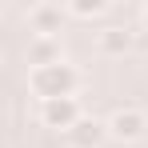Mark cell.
<instances>
[{
	"label": "cell",
	"instance_id": "1",
	"mask_svg": "<svg viewBox=\"0 0 148 148\" xmlns=\"http://www.w3.org/2000/svg\"><path fill=\"white\" fill-rule=\"evenodd\" d=\"M84 84V76L72 60H56V64H44V68H28V92L40 100H64V96H76Z\"/></svg>",
	"mask_w": 148,
	"mask_h": 148
},
{
	"label": "cell",
	"instance_id": "2",
	"mask_svg": "<svg viewBox=\"0 0 148 148\" xmlns=\"http://www.w3.org/2000/svg\"><path fill=\"white\" fill-rule=\"evenodd\" d=\"M104 128H108V140L136 144V140H144V132H148V112L136 108V104H124V108H116V112L104 120Z\"/></svg>",
	"mask_w": 148,
	"mask_h": 148
},
{
	"label": "cell",
	"instance_id": "3",
	"mask_svg": "<svg viewBox=\"0 0 148 148\" xmlns=\"http://www.w3.org/2000/svg\"><path fill=\"white\" fill-rule=\"evenodd\" d=\"M80 116H84V108H80V100H76V96L44 100V104H40V124H44V128H56V132H68Z\"/></svg>",
	"mask_w": 148,
	"mask_h": 148
},
{
	"label": "cell",
	"instance_id": "4",
	"mask_svg": "<svg viewBox=\"0 0 148 148\" xmlns=\"http://www.w3.org/2000/svg\"><path fill=\"white\" fill-rule=\"evenodd\" d=\"M64 8L60 4H32L28 8V28L36 32V36H60V28H64Z\"/></svg>",
	"mask_w": 148,
	"mask_h": 148
},
{
	"label": "cell",
	"instance_id": "5",
	"mask_svg": "<svg viewBox=\"0 0 148 148\" xmlns=\"http://www.w3.org/2000/svg\"><path fill=\"white\" fill-rule=\"evenodd\" d=\"M64 136H68L72 148H100L108 140V128H104V120H96V116H80Z\"/></svg>",
	"mask_w": 148,
	"mask_h": 148
},
{
	"label": "cell",
	"instance_id": "6",
	"mask_svg": "<svg viewBox=\"0 0 148 148\" xmlns=\"http://www.w3.org/2000/svg\"><path fill=\"white\" fill-rule=\"evenodd\" d=\"M96 48H100V56H124L132 48V32L120 28V24H108V28L96 32Z\"/></svg>",
	"mask_w": 148,
	"mask_h": 148
},
{
	"label": "cell",
	"instance_id": "7",
	"mask_svg": "<svg viewBox=\"0 0 148 148\" xmlns=\"http://www.w3.org/2000/svg\"><path fill=\"white\" fill-rule=\"evenodd\" d=\"M56 60H64V52H60V36H32L28 64H32V68H44V64H56Z\"/></svg>",
	"mask_w": 148,
	"mask_h": 148
},
{
	"label": "cell",
	"instance_id": "8",
	"mask_svg": "<svg viewBox=\"0 0 148 148\" xmlns=\"http://www.w3.org/2000/svg\"><path fill=\"white\" fill-rule=\"evenodd\" d=\"M64 12L76 16V20H92V16H104L108 12V0H68Z\"/></svg>",
	"mask_w": 148,
	"mask_h": 148
},
{
	"label": "cell",
	"instance_id": "9",
	"mask_svg": "<svg viewBox=\"0 0 148 148\" xmlns=\"http://www.w3.org/2000/svg\"><path fill=\"white\" fill-rule=\"evenodd\" d=\"M140 24H144V32H148V4H144V12H140Z\"/></svg>",
	"mask_w": 148,
	"mask_h": 148
}]
</instances>
